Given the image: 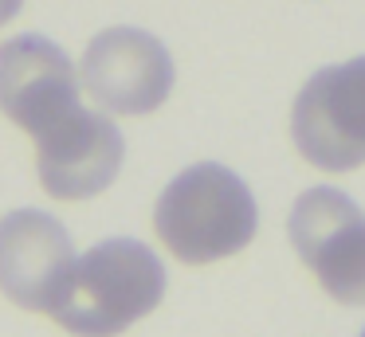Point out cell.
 Wrapping results in <instances>:
<instances>
[{"mask_svg":"<svg viewBox=\"0 0 365 337\" xmlns=\"http://www.w3.org/2000/svg\"><path fill=\"white\" fill-rule=\"evenodd\" d=\"M165 298V266L142 239H103L75 259L48 318L75 337H114Z\"/></svg>","mask_w":365,"mask_h":337,"instance_id":"cell-1","label":"cell"},{"mask_svg":"<svg viewBox=\"0 0 365 337\" xmlns=\"http://www.w3.org/2000/svg\"><path fill=\"white\" fill-rule=\"evenodd\" d=\"M153 232L173 259L205 266L236 255L255 239L259 208L236 172L205 161L177 172L165 185L153 208Z\"/></svg>","mask_w":365,"mask_h":337,"instance_id":"cell-2","label":"cell"},{"mask_svg":"<svg viewBox=\"0 0 365 337\" xmlns=\"http://www.w3.org/2000/svg\"><path fill=\"white\" fill-rule=\"evenodd\" d=\"M294 149L314 169L354 172L365 165V55L307 78L291 106Z\"/></svg>","mask_w":365,"mask_h":337,"instance_id":"cell-3","label":"cell"},{"mask_svg":"<svg viewBox=\"0 0 365 337\" xmlns=\"http://www.w3.org/2000/svg\"><path fill=\"white\" fill-rule=\"evenodd\" d=\"M287 232L326 294L341 306H365V212L341 188H307Z\"/></svg>","mask_w":365,"mask_h":337,"instance_id":"cell-4","label":"cell"},{"mask_svg":"<svg viewBox=\"0 0 365 337\" xmlns=\"http://www.w3.org/2000/svg\"><path fill=\"white\" fill-rule=\"evenodd\" d=\"M87 94L122 118H142L173 94V55L142 28H106L87 43L79 63Z\"/></svg>","mask_w":365,"mask_h":337,"instance_id":"cell-5","label":"cell"},{"mask_svg":"<svg viewBox=\"0 0 365 337\" xmlns=\"http://www.w3.org/2000/svg\"><path fill=\"white\" fill-rule=\"evenodd\" d=\"M126 157L118 125L95 110H67L63 118L36 133L40 185L56 200H91L114 185Z\"/></svg>","mask_w":365,"mask_h":337,"instance_id":"cell-6","label":"cell"},{"mask_svg":"<svg viewBox=\"0 0 365 337\" xmlns=\"http://www.w3.org/2000/svg\"><path fill=\"white\" fill-rule=\"evenodd\" d=\"M67 227L40 208H20L0 219V294L12 306L48 313L75 266Z\"/></svg>","mask_w":365,"mask_h":337,"instance_id":"cell-7","label":"cell"},{"mask_svg":"<svg viewBox=\"0 0 365 337\" xmlns=\"http://www.w3.org/2000/svg\"><path fill=\"white\" fill-rule=\"evenodd\" d=\"M79 106V71L63 47L43 36H12L0 43V110L36 138Z\"/></svg>","mask_w":365,"mask_h":337,"instance_id":"cell-8","label":"cell"},{"mask_svg":"<svg viewBox=\"0 0 365 337\" xmlns=\"http://www.w3.org/2000/svg\"><path fill=\"white\" fill-rule=\"evenodd\" d=\"M20 8H24V0H0V28H4V24H9Z\"/></svg>","mask_w":365,"mask_h":337,"instance_id":"cell-9","label":"cell"}]
</instances>
